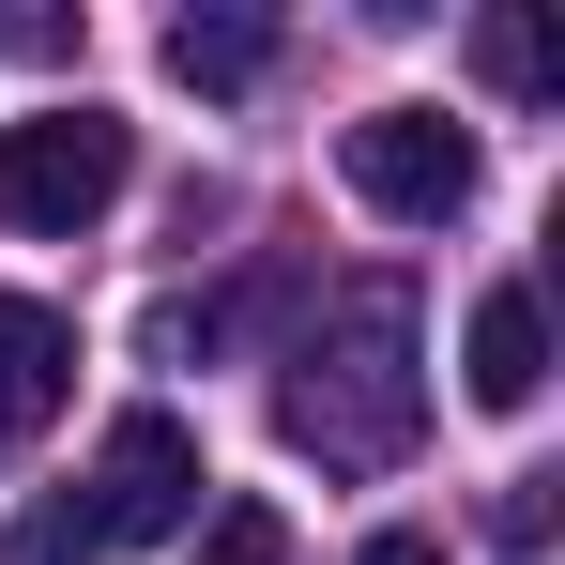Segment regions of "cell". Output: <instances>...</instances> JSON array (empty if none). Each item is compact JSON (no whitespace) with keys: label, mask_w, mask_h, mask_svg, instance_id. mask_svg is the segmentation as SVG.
I'll return each instance as SVG.
<instances>
[{"label":"cell","mask_w":565,"mask_h":565,"mask_svg":"<svg viewBox=\"0 0 565 565\" xmlns=\"http://www.w3.org/2000/svg\"><path fill=\"white\" fill-rule=\"evenodd\" d=\"M276 428H290V459H321V473H397V459H413L428 367H413V290H397V276H352L306 337H290Z\"/></svg>","instance_id":"obj_1"},{"label":"cell","mask_w":565,"mask_h":565,"mask_svg":"<svg viewBox=\"0 0 565 565\" xmlns=\"http://www.w3.org/2000/svg\"><path fill=\"white\" fill-rule=\"evenodd\" d=\"M138 169V138L107 122V107H31V122H0V230H93L107 199Z\"/></svg>","instance_id":"obj_2"},{"label":"cell","mask_w":565,"mask_h":565,"mask_svg":"<svg viewBox=\"0 0 565 565\" xmlns=\"http://www.w3.org/2000/svg\"><path fill=\"white\" fill-rule=\"evenodd\" d=\"M199 428L184 413H122L93 444V489H77V520H93V551H153V535H199Z\"/></svg>","instance_id":"obj_3"},{"label":"cell","mask_w":565,"mask_h":565,"mask_svg":"<svg viewBox=\"0 0 565 565\" xmlns=\"http://www.w3.org/2000/svg\"><path fill=\"white\" fill-rule=\"evenodd\" d=\"M337 169H352V199H367V214L444 230V214L473 199V122H444V107H367V122L337 138Z\"/></svg>","instance_id":"obj_4"},{"label":"cell","mask_w":565,"mask_h":565,"mask_svg":"<svg viewBox=\"0 0 565 565\" xmlns=\"http://www.w3.org/2000/svg\"><path fill=\"white\" fill-rule=\"evenodd\" d=\"M62 397H77V321H62L46 290H0V459H15Z\"/></svg>","instance_id":"obj_5"},{"label":"cell","mask_w":565,"mask_h":565,"mask_svg":"<svg viewBox=\"0 0 565 565\" xmlns=\"http://www.w3.org/2000/svg\"><path fill=\"white\" fill-rule=\"evenodd\" d=\"M459 382H473V413H535L551 397V306L535 290H489L473 337H459Z\"/></svg>","instance_id":"obj_6"},{"label":"cell","mask_w":565,"mask_h":565,"mask_svg":"<svg viewBox=\"0 0 565 565\" xmlns=\"http://www.w3.org/2000/svg\"><path fill=\"white\" fill-rule=\"evenodd\" d=\"M169 77L184 93H260L276 77V15H169Z\"/></svg>","instance_id":"obj_7"},{"label":"cell","mask_w":565,"mask_h":565,"mask_svg":"<svg viewBox=\"0 0 565 565\" xmlns=\"http://www.w3.org/2000/svg\"><path fill=\"white\" fill-rule=\"evenodd\" d=\"M473 62H489V93H565V31L551 15H473Z\"/></svg>","instance_id":"obj_8"},{"label":"cell","mask_w":565,"mask_h":565,"mask_svg":"<svg viewBox=\"0 0 565 565\" xmlns=\"http://www.w3.org/2000/svg\"><path fill=\"white\" fill-rule=\"evenodd\" d=\"M199 565H306V551H290L276 504H214V520H199Z\"/></svg>","instance_id":"obj_9"},{"label":"cell","mask_w":565,"mask_h":565,"mask_svg":"<svg viewBox=\"0 0 565 565\" xmlns=\"http://www.w3.org/2000/svg\"><path fill=\"white\" fill-rule=\"evenodd\" d=\"M15 565H107V551H93V520H77V489H46V504L15 520Z\"/></svg>","instance_id":"obj_10"},{"label":"cell","mask_w":565,"mask_h":565,"mask_svg":"<svg viewBox=\"0 0 565 565\" xmlns=\"http://www.w3.org/2000/svg\"><path fill=\"white\" fill-rule=\"evenodd\" d=\"M352 565H444V535H367Z\"/></svg>","instance_id":"obj_11"}]
</instances>
